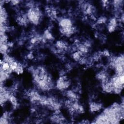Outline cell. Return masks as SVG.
Instances as JSON below:
<instances>
[{"label": "cell", "instance_id": "cell-1", "mask_svg": "<svg viewBox=\"0 0 124 124\" xmlns=\"http://www.w3.org/2000/svg\"><path fill=\"white\" fill-rule=\"evenodd\" d=\"M60 25L62 28H70L72 27V22L69 19H64L61 20Z\"/></svg>", "mask_w": 124, "mask_h": 124}, {"label": "cell", "instance_id": "cell-2", "mask_svg": "<svg viewBox=\"0 0 124 124\" xmlns=\"http://www.w3.org/2000/svg\"><path fill=\"white\" fill-rule=\"evenodd\" d=\"M101 108L100 104H98L95 103H92L90 105V108L92 111H97L100 110Z\"/></svg>", "mask_w": 124, "mask_h": 124}, {"label": "cell", "instance_id": "cell-3", "mask_svg": "<svg viewBox=\"0 0 124 124\" xmlns=\"http://www.w3.org/2000/svg\"><path fill=\"white\" fill-rule=\"evenodd\" d=\"M12 3L14 5H17V4H18L19 3V1H12Z\"/></svg>", "mask_w": 124, "mask_h": 124}]
</instances>
